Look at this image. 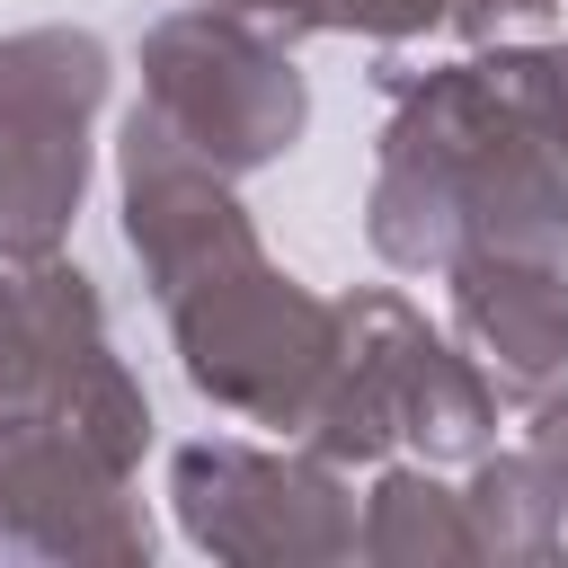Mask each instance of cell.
Wrapping results in <instances>:
<instances>
[{"instance_id": "cell-1", "label": "cell", "mask_w": 568, "mask_h": 568, "mask_svg": "<svg viewBox=\"0 0 568 568\" xmlns=\"http://www.w3.org/2000/svg\"><path fill=\"white\" fill-rule=\"evenodd\" d=\"M106 89V53L89 36H18L0 44V248L44 257L80 204V115Z\"/></svg>"}, {"instance_id": "cell-2", "label": "cell", "mask_w": 568, "mask_h": 568, "mask_svg": "<svg viewBox=\"0 0 568 568\" xmlns=\"http://www.w3.org/2000/svg\"><path fill=\"white\" fill-rule=\"evenodd\" d=\"M151 115L186 151H204L222 169H248V160L293 142L302 89L266 44H248L213 18H178V27L151 36Z\"/></svg>"}, {"instance_id": "cell-3", "label": "cell", "mask_w": 568, "mask_h": 568, "mask_svg": "<svg viewBox=\"0 0 568 568\" xmlns=\"http://www.w3.org/2000/svg\"><path fill=\"white\" fill-rule=\"evenodd\" d=\"M462 320L488 364H506V382H541L550 364H568V284L550 275V257H479L462 275Z\"/></svg>"}, {"instance_id": "cell-4", "label": "cell", "mask_w": 568, "mask_h": 568, "mask_svg": "<svg viewBox=\"0 0 568 568\" xmlns=\"http://www.w3.org/2000/svg\"><path fill=\"white\" fill-rule=\"evenodd\" d=\"M240 9H275V0H240Z\"/></svg>"}]
</instances>
